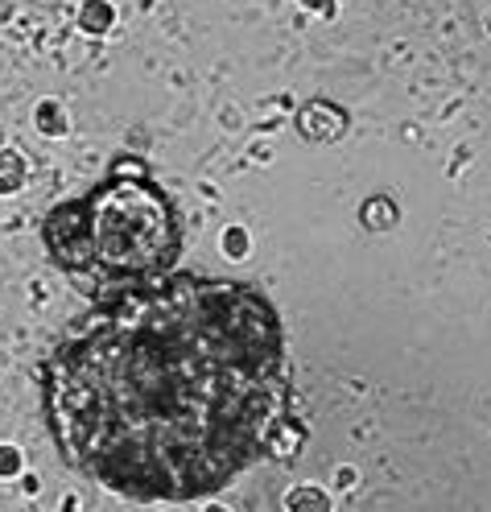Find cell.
I'll return each mask as SVG.
<instances>
[{
	"mask_svg": "<svg viewBox=\"0 0 491 512\" xmlns=\"http://www.w3.org/2000/svg\"><path fill=\"white\" fill-rule=\"evenodd\" d=\"M21 475V451L17 446H0V479Z\"/></svg>",
	"mask_w": 491,
	"mask_h": 512,
	"instance_id": "cell-10",
	"label": "cell"
},
{
	"mask_svg": "<svg viewBox=\"0 0 491 512\" xmlns=\"http://www.w3.org/2000/svg\"><path fill=\"white\" fill-rule=\"evenodd\" d=\"M285 512H331V496L318 484H302L285 496Z\"/></svg>",
	"mask_w": 491,
	"mask_h": 512,
	"instance_id": "cell-6",
	"label": "cell"
},
{
	"mask_svg": "<svg viewBox=\"0 0 491 512\" xmlns=\"http://www.w3.org/2000/svg\"><path fill=\"white\" fill-rule=\"evenodd\" d=\"M298 128H302V137H310V141H335V137H343L347 116H343V108H335V104L314 100V104H306V108L298 112Z\"/></svg>",
	"mask_w": 491,
	"mask_h": 512,
	"instance_id": "cell-3",
	"label": "cell"
},
{
	"mask_svg": "<svg viewBox=\"0 0 491 512\" xmlns=\"http://www.w3.org/2000/svg\"><path fill=\"white\" fill-rule=\"evenodd\" d=\"M223 252L240 261V256L248 252V232H244V228H227V232H223Z\"/></svg>",
	"mask_w": 491,
	"mask_h": 512,
	"instance_id": "cell-9",
	"label": "cell"
},
{
	"mask_svg": "<svg viewBox=\"0 0 491 512\" xmlns=\"http://www.w3.org/2000/svg\"><path fill=\"white\" fill-rule=\"evenodd\" d=\"M207 512H227V508H207Z\"/></svg>",
	"mask_w": 491,
	"mask_h": 512,
	"instance_id": "cell-12",
	"label": "cell"
},
{
	"mask_svg": "<svg viewBox=\"0 0 491 512\" xmlns=\"http://www.w3.org/2000/svg\"><path fill=\"white\" fill-rule=\"evenodd\" d=\"M34 120H38V128L46 137H62L71 128V120H67V108H62L58 100H42L38 104V112H34Z\"/></svg>",
	"mask_w": 491,
	"mask_h": 512,
	"instance_id": "cell-8",
	"label": "cell"
},
{
	"mask_svg": "<svg viewBox=\"0 0 491 512\" xmlns=\"http://www.w3.org/2000/svg\"><path fill=\"white\" fill-rule=\"evenodd\" d=\"M298 5H306V9H314V13H326V17L335 13V0H298Z\"/></svg>",
	"mask_w": 491,
	"mask_h": 512,
	"instance_id": "cell-11",
	"label": "cell"
},
{
	"mask_svg": "<svg viewBox=\"0 0 491 512\" xmlns=\"http://www.w3.org/2000/svg\"><path fill=\"white\" fill-rule=\"evenodd\" d=\"M79 25L87 29V34H108V29L116 25V9H112V0H83V9H79Z\"/></svg>",
	"mask_w": 491,
	"mask_h": 512,
	"instance_id": "cell-5",
	"label": "cell"
},
{
	"mask_svg": "<svg viewBox=\"0 0 491 512\" xmlns=\"http://www.w3.org/2000/svg\"><path fill=\"white\" fill-rule=\"evenodd\" d=\"M359 219H364L372 232H384V228L397 223V203H392L388 195H372L364 207H359Z\"/></svg>",
	"mask_w": 491,
	"mask_h": 512,
	"instance_id": "cell-7",
	"label": "cell"
},
{
	"mask_svg": "<svg viewBox=\"0 0 491 512\" xmlns=\"http://www.w3.org/2000/svg\"><path fill=\"white\" fill-rule=\"evenodd\" d=\"M62 459L128 500H199L273 455L293 376L252 285L153 277L108 294L42 368Z\"/></svg>",
	"mask_w": 491,
	"mask_h": 512,
	"instance_id": "cell-1",
	"label": "cell"
},
{
	"mask_svg": "<svg viewBox=\"0 0 491 512\" xmlns=\"http://www.w3.org/2000/svg\"><path fill=\"white\" fill-rule=\"evenodd\" d=\"M54 261L87 290H128L166 277L178 256L174 207L149 178H108L46 219Z\"/></svg>",
	"mask_w": 491,
	"mask_h": 512,
	"instance_id": "cell-2",
	"label": "cell"
},
{
	"mask_svg": "<svg viewBox=\"0 0 491 512\" xmlns=\"http://www.w3.org/2000/svg\"><path fill=\"white\" fill-rule=\"evenodd\" d=\"M29 178V166L21 149H0V195H17Z\"/></svg>",
	"mask_w": 491,
	"mask_h": 512,
	"instance_id": "cell-4",
	"label": "cell"
}]
</instances>
